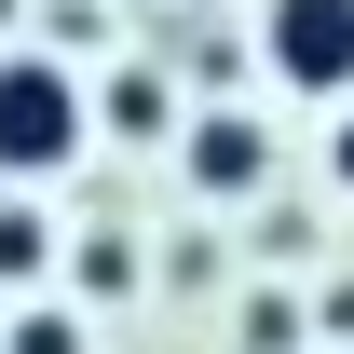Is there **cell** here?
I'll return each instance as SVG.
<instances>
[{"label":"cell","instance_id":"cell-1","mask_svg":"<svg viewBox=\"0 0 354 354\" xmlns=\"http://www.w3.org/2000/svg\"><path fill=\"white\" fill-rule=\"evenodd\" d=\"M82 136H95V82L55 41H14V55H0V177L41 191V177L82 164Z\"/></svg>","mask_w":354,"mask_h":354},{"label":"cell","instance_id":"cell-2","mask_svg":"<svg viewBox=\"0 0 354 354\" xmlns=\"http://www.w3.org/2000/svg\"><path fill=\"white\" fill-rule=\"evenodd\" d=\"M259 68L286 95H354V0H259Z\"/></svg>","mask_w":354,"mask_h":354},{"label":"cell","instance_id":"cell-3","mask_svg":"<svg viewBox=\"0 0 354 354\" xmlns=\"http://www.w3.org/2000/svg\"><path fill=\"white\" fill-rule=\"evenodd\" d=\"M177 164H191V191L245 205V191L272 177V123L259 109H191V123H177Z\"/></svg>","mask_w":354,"mask_h":354},{"label":"cell","instance_id":"cell-4","mask_svg":"<svg viewBox=\"0 0 354 354\" xmlns=\"http://www.w3.org/2000/svg\"><path fill=\"white\" fill-rule=\"evenodd\" d=\"M41 272H55V218H41V191L0 177V286H41Z\"/></svg>","mask_w":354,"mask_h":354},{"label":"cell","instance_id":"cell-5","mask_svg":"<svg viewBox=\"0 0 354 354\" xmlns=\"http://www.w3.org/2000/svg\"><path fill=\"white\" fill-rule=\"evenodd\" d=\"M95 123H109V136H164L177 123V82H164V68H109V82H95Z\"/></svg>","mask_w":354,"mask_h":354},{"label":"cell","instance_id":"cell-6","mask_svg":"<svg viewBox=\"0 0 354 354\" xmlns=\"http://www.w3.org/2000/svg\"><path fill=\"white\" fill-rule=\"evenodd\" d=\"M0 354H82V313H68V300H28V313H0Z\"/></svg>","mask_w":354,"mask_h":354},{"label":"cell","instance_id":"cell-7","mask_svg":"<svg viewBox=\"0 0 354 354\" xmlns=\"http://www.w3.org/2000/svg\"><path fill=\"white\" fill-rule=\"evenodd\" d=\"M300 341V300H245V354H286Z\"/></svg>","mask_w":354,"mask_h":354},{"label":"cell","instance_id":"cell-8","mask_svg":"<svg viewBox=\"0 0 354 354\" xmlns=\"http://www.w3.org/2000/svg\"><path fill=\"white\" fill-rule=\"evenodd\" d=\"M327 177H341V191H354V109H341V136H327Z\"/></svg>","mask_w":354,"mask_h":354},{"label":"cell","instance_id":"cell-9","mask_svg":"<svg viewBox=\"0 0 354 354\" xmlns=\"http://www.w3.org/2000/svg\"><path fill=\"white\" fill-rule=\"evenodd\" d=\"M14 28H28V0H0V55H14Z\"/></svg>","mask_w":354,"mask_h":354}]
</instances>
